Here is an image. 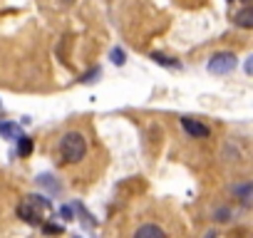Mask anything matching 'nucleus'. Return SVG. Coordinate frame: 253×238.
<instances>
[{
    "mask_svg": "<svg viewBox=\"0 0 253 238\" xmlns=\"http://www.w3.org/2000/svg\"><path fill=\"white\" fill-rule=\"evenodd\" d=\"M30 154H33V139L23 134V137L18 139V157L25 159V157H30Z\"/></svg>",
    "mask_w": 253,
    "mask_h": 238,
    "instance_id": "obj_12",
    "label": "nucleus"
},
{
    "mask_svg": "<svg viewBox=\"0 0 253 238\" xmlns=\"http://www.w3.org/2000/svg\"><path fill=\"white\" fill-rule=\"evenodd\" d=\"M52 213H55L52 201H50L47 196H42V194H30V196H25V198L20 201V206H18V216H20L25 223H30V226H42L45 221H50Z\"/></svg>",
    "mask_w": 253,
    "mask_h": 238,
    "instance_id": "obj_1",
    "label": "nucleus"
},
{
    "mask_svg": "<svg viewBox=\"0 0 253 238\" xmlns=\"http://www.w3.org/2000/svg\"><path fill=\"white\" fill-rule=\"evenodd\" d=\"M60 154H62V161L67 164H77L84 159L87 154V142L80 132H67L62 139H60Z\"/></svg>",
    "mask_w": 253,
    "mask_h": 238,
    "instance_id": "obj_2",
    "label": "nucleus"
},
{
    "mask_svg": "<svg viewBox=\"0 0 253 238\" xmlns=\"http://www.w3.org/2000/svg\"><path fill=\"white\" fill-rule=\"evenodd\" d=\"M62 3H67V5H70V3H75V0H62Z\"/></svg>",
    "mask_w": 253,
    "mask_h": 238,
    "instance_id": "obj_18",
    "label": "nucleus"
},
{
    "mask_svg": "<svg viewBox=\"0 0 253 238\" xmlns=\"http://www.w3.org/2000/svg\"><path fill=\"white\" fill-rule=\"evenodd\" d=\"M38 184H40V186H45L50 194H57V196L62 194V184H60L55 176H50V174H40V176H38Z\"/></svg>",
    "mask_w": 253,
    "mask_h": 238,
    "instance_id": "obj_10",
    "label": "nucleus"
},
{
    "mask_svg": "<svg viewBox=\"0 0 253 238\" xmlns=\"http://www.w3.org/2000/svg\"><path fill=\"white\" fill-rule=\"evenodd\" d=\"M75 238H80V236H75Z\"/></svg>",
    "mask_w": 253,
    "mask_h": 238,
    "instance_id": "obj_20",
    "label": "nucleus"
},
{
    "mask_svg": "<svg viewBox=\"0 0 253 238\" xmlns=\"http://www.w3.org/2000/svg\"><path fill=\"white\" fill-rule=\"evenodd\" d=\"M149 57H152L157 65H162V67H169V70H181V62H179V60L167 57V55H162V52H152Z\"/></svg>",
    "mask_w": 253,
    "mask_h": 238,
    "instance_id": "obj_11",
    "label": "nucleus"
},
{
    "mask_svg": "<svg viewBox=\"0 0 253 238\" xmlns=\"http://www.w3.org/2000/svg\"><path fill=\"white\" fill-rule=\"evenodd\" d=\"M40 228H42L45 236H60V233L65 231V226H60V223H47V221H45Z\"/></svg>",
    "mask_w": 253,
    "mask_h": 238,
    "instance_id": "obj_13",
    "label": "nucleus"
},
{
    "mask_svg": "<svg viewBox=\"0 0 253 238\" xmlns=\"http://www.w3.org/2000/svg\"><path fill=\"white\" fill-rule=\"evenodd\" d=\"M99 75H102V70H99V67H94V70H89L87 75H82V77H80V82H82V84H89V82H94Z\"/></svg>",
    "mask_w": 253,
    "mask_h": 238,
    "instance_id": "obj_15",
    "label": "nucleus"
},
{
    "mask_svg": "<svg viewBox=\"0 0 253 238\" xmlns=\"http://www.w3.org/2000/svg\"><path fill=\"white\" fill-rule=\"evenodd\" d=\"M233 196H238V201L243 203V206H251V196H253V186H251V181H243V184H233Z\"/></svg>",
    "mask_w": 253,
    "mask_h": 238,
    "instance_id": "obj_6",
    "label": "nucleus"
},
{
    "mask_svg": "<svg viewBox=\"0 0 253 238\" xmlns=\"http://www.w3.org/2000/svg\"><path fill=\"white\" fill-rule=\"evenodd\" d=\"M132 238H167V233H164V228L157 226V223H144V226H139V228L134 231Z\"/></svg>",
    "mask_w": 253,
    "mask_h": 238,
    "instance_id": "obj_5",
    "label": "nucleus"
},
{
    "mask_svg": "<svg viewBox=\"0 0 253 238\" xmlns=\"http://www.w3.org/2000/svg\"><path fill=\"white\" fill-rule=\"evenodd\" d=\"M109 57H112V62H114L117 67H122V65L126 62V55H124V50H122V47H114V50L109 52Z\"/></svg>",
    "mask_w": 253,
    "mask_h": 238,
    "instance_id": "obj_14",
    "label": "nucleus"
},
{
    "mask_svg": "<svg viewBox=\"0 0 253 238\" xmlns=\"http://www.w3.org/2000/svg\"><path fill=\"white\" fill-rule=\"evenodd\" d=\"M0 134H3L8 142H18L23 137V127L15 122H0Z\"/></svg>",
    "mask_w": 253,
    "mask_h": 238,
    "instance_id": "obj_7",
    "label": "nucleus"
},
{
    "mask_svg": "<svg viewBox=\"0 0 253 238\" xmlns=\"http://www.w3.org/2000/svg\"><path fill=\"white\" fill-rule=\"evenodd\" d=\"M236 65H238V60H236L233 52H216V55L209 60L206 70H209L211 75H228V72L236 70Z\"/></svg>",
    "mask_w": 253,
    "mask_h": 238,
    "instance_id": "obj_3",
    "label": "nucleus"
},
{
    "mask_svg": "<svg viewBox=\"0 0 253 238\" xmlns=\"http://www.w3.org/2000/svg\"><path fill=\"white\" fill-rule=\"evenodd\" d=\"M181 129H184L189 137H194V139H209V134H211V129H209L204 122L194 119V117H181Z\"/></svg>",
    "mask_w": 253,
    "mask_h": 238,
    "instance_id": "obj_4",
    "label": "nucleus"
},
{
    "mask_svg": "<svg viewBox=\"0 0 253 238\" xmlns=\"http://www.w3.org/2000/svg\"><path fill=\"white\" fill-rule=\"evenodd\" d=\"M60 216H62V221H75V211H72V206H62V208H60Z\"/></svg>",
    "mask_w": 253,
    "mask_h": 238,
    "instance_id": "obj_17",
    "label": "nucleus"
},
{
    "mask_svg": "<svg viewBox=\"0 0 253 238\" xmlns=\"http://www.w3.org/2000/svg\"><path fill=\"white\" fill-rule=\"evenodd\" d=\"M241 3H246V5H248V3H251V0H241Z\"/></svg>",
    "mask_w": 253,
    "mask_h": 238,
    "instance_id": "obj_19",
    "label": "nucleus"
},
{
    "mask_svg": "<svg viewBox=\"0 0 253 238\" xmlns=\"http://www.w3.org/2000/svg\"><path fill=\"white\" fill-rule=\"evenodd\" d=\"M233 23L238 25V28H246V30H251L253 28V8H243V10H238L236 15H233Z\"/></svg>",
    "mask_w": 253,
    "mask_h": 238,
    "instance_id": "obj_9",
    "label": "nucleus"
},
{
    "mask_svg": "<svg viewBox=\"0 0 253 238\" xmlns=\"http://www.w3.org/2000/svg\"><path fill=\"white\" fill-rule=\"evenodd\" d=\"M70 206H72L75 213H80V223H82L84 228H94V226H97V218H94V216H92L80 201H75V203H70Z\"/></svg>",
    "mask_w": 253,
    "mask_h": 238,
    "instance_id": "obj_8",
    "label": "nucleus"
},
{
    "mask_svg": "<svg viewBox=\"0 0 253 238\" xmlns=\"http://www.w3.org/2000/svg\"><path fill=\"white\" fill-rule=\"evenodd\" d=\"M213 218H216L218 223H226V221L231 218V211H228V208H216V211H213Z\"/></svg>",
    "mask_w": 253,
    "mask_h": 238,
    "instance_id": "obj_16",
    "label": "nucleus"
},
{
    "mask_svg": "<svg viewBox=\"0 0 253 238\" xmlns=\"http://www.w3.org/2000/svg\"><path fill=\"white\" fill-rule=\"evenodd\" d=\"M228 3H231V0H228Z\"/></svg>",
    "mask_w": 253,
    "mask_h": 238,
    "instance_id": "obj_21",
    "label": "nucleus"
}]
</instances>
